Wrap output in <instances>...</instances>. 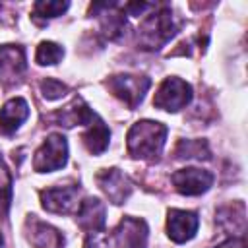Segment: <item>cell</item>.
<instances>
[{
    "mask_svg": "<svg viewBox=\"0 0 248 248\" xmlns=\"http://www.w3.org/2000/svg\"><path fill=\"white\" fill-rule=\"evenodd\" d=\"M215 248H246V240H244V236L229 238V240H225L223 244H219V246H215Z\"/></svg>",
    "mask_w": 248,
    "mask_h": 248,
    "instance_id": "cell-22",
    "label": "cell"
},
{
    "mask_svg": "<svg viewBox=\"0 0 248 248\" xmlns=\"http://www.w3.org/2000/svg\"><path fill=\"white\" fill-rule=\"evenodd\" d=\"M27 116H29V107H27L25 99H21V97L10 99L0 110V134L2 136L14 134Z\"/></svg>",
    "mask_w": 248,
    "mask_h": 248,
    "instance_id": "cell-13",
    "label": "cell"
},
{
    "mask_svg": "<svg viewBox=\"0 0 248 248\" xmlns=\"http://www.w3.org/2000/svg\"><path fill=\"white\" fill-rule=\"evenodd\" d=\"M0 248H2V236H0Z\"/></svg>",
    "mask_w": 248,
    "mask_h": 248,
    "instance_id": "cell-23",
    "label": "cell"
},
{
    "mask_svg": "<svg viewBox=\"0 0 248 248\" xmlns=\"http://www.w3.org/2000/svg\"><path fill=\"white\" fill-rule=\"evenodd\" d=\"M78 194L79 192L76 186H54V188H46L41 192V202L46 211L66 215L79 207L81 202H78Z\"/></svg>",
    "mask_w": 248,
    "mask_h": 248,
    "instance_id": "cell-7",
    "label": "cell"
},
{
    "mask_svg": "<svg viewBox=\"0 0 248 248\" xmlns=\"http://www.w3.org/2000/svg\"><path fill=\"white\" fill-rule=\"evenodd\" d=\"M56 122L60 124V126H66V128H70V126H76V124H91L93 120H95V112L89 108V105L83 101V99H79V97H76L70 105H66L62 110H58L56 114Z\"/></svg>",
    "mask_w": 248,
    "mask_h": 248,
    "instance_id": "cell-15",
    "label": "cell"
},
{
    "mask_svg": "<svg viewBox=\"0 0 248 248\" xmlns=\"http://www.w3.org/2000/svg\"><path fill=\"white\" fill-rule=\"evenodd\" d=\"M68 161V143L60 134H50L45 143L37 149L33 159V169L37 172H52L66 165Z\"/></svg>",
    "mask_w": 248,
    "mask_h": 248,
    "instance_id": "cell-4",
    "label": "cell"
},
{
    "mask_svg": "<svg viewBox=\"0 0 248 248\" xmlns=\"http://www.w3.org/2000/svg\"><path fill=\"white\" fill-rule=\"evenodd\" d=\"M165 138L167 126L153 120H140L126 136L128 153L136 159H155L165 145Z\"/></svg>",
    "mask_w": 248,
    "mask_h": 248,
    "instance_id": "cell-2",
    "label": "cell"
},
{
    "mask_svg": "<svg viewBox=\"0 0 248 248\" xmlns=\"http://www.w3.org/2000/svg\"><path fill=\"white\" fill-rule=\"evenodd\" d=\"M10 200H12V176L0 159V217L8 213Z\"/></svg>",
    "mask_w": 248,
    "mask_h": 248,
    "instance_id": "cell-19",
    "label": "cell"
},
{
    "mask_svg": "<svg viewBox=\"0 0 248 248\" xmlns=\"http://www.w3.org/2000/svg\"><path fill=\"white\" fill-rule=\"evenodd\" d=\"M149 85H151L149 78H145V76H128V74L112 76L107 81V87L112 91V95L118 97L122 103H126L128 108H136L141 103Z\"/></svg>",
    "mask_w": 248,
    "mask_h": 248,
    "instance_id": "cell-5",
    "label": "cell"
},
{
    "mask_svg": "<svg viewBox=\"0 0 248 248\" xmlns=\"http://www.w3.org/2000/svg\"><path fill=\"white\" fill-rule=\"evenodd\" d=\"M198 215L194 211H184V209H170L167 217V231L169 236L174 242H186L190 240L196 231H198Z\"/></svg>",
    "mask_w": 248,
    "mask_h": 248,
    "instance_id": "cell-9",
    "label": "cell"
},
{
    "mask_svg": "<svg viewBox=\"0 0 248 248\" xmlns=\"http://www.w3.org/2000/svg\"><path fill=\"white\" fill-rule=\"evenodd\" d=\"M97 184L101 186V190L107 194V198L112 203H122L132 192L130 180L118 169H107V170L99 172L97 174Z\"/></svg>",
    "mask_w": 248,
    "mask_h": 248,
    "instance_id": "cell-10",
    "label": "cell"
},
{
    "mask_svg": "<svg viewBox=\"0 0 248 248\" xmlns=\"http://www.w3.org/2000/svg\"><path fill=\"white\" fill-rule=\"evenodd\" d=\"M64 50L60 45L56 43H50V41H43L39 46H37V54H35V60L41 64V66H46V64H56L60 58H62Z\"/></svg>",
    "mask_w": 248,
    "mask_h": 248,
    "instance_id": "cell-18",
    "label": "cell"
},
{
    "mask_svg": "<svg viewBox=\"0 0 248 248\" xmlns=\"http://www.w3.org/2000/svg\"><path fill=\"white\" fill-rule=\"evenodd\" d=\"M176 159H209L205 141L202 140H180L174 149Z\"/></svg>",
    "mask_w": 248,
    "mask_h": 248,
    "instance_id": "cell-17",
    "label": "cell"
},
{
    "mask_svg": "<svg viewBox=\"0 0 248 248\" xmlns=\"http://www.w3.org/2000/svg\"><path fill=\"white\" fill-rule=\"evenodd\" d=\"M29 227V242L33 248H62L64 246V236L58 229L52 225H46L35 217L27 221Z\"/></svg>",
    "mask_w": 248,
    "mask_h": 248,
    "instance_id": "cell-12",
    "label": "cell"
},
{
    "mask_svg": "<svg viewBox=\"0 0 248 248\" xmlns=\"http://www.w3.org/2000/svg\"><path fill=\"white\" fill-rule=\"evenodd\" d=\"M147 240V225L141 219L124 217L118 227L105 232H89L83 248H145Z\"/></svg>",
    "mask_w": 248,
    "mask_h": 248,
    "instance_id": "cell-1",
    "label": "cell"
},
{
    "mask_svg": "<svg viewBox=\"0 0 248 248\" xmlns=\"http://www.w3.org/2000/svg\"><path fill=\"white\" fill-rule=\"evenodd\" d=\"M108 138H110V132H108L107 124L99 116H95V120L89 124L87 132L81 136V141L89 153L99 155L108 147Z\"/></svg>",
    "mask_w": 248,
    "mask_h": 248,
    "instance_id": "cell-16",
    "label": "cell"
},
{
    "mask_svg": "<svg viewBox=\"0 0 248 248\" xmlns=\"http://www.w3.org/2000/svg\"><path fill=\"white\" fill-rule=\"evenodd\" d=\"M78 223L83 231L97 232L105 227V203L97 198H87L78 207Z\"/></svg>",
    "mask_w": 248,
    "mask_h": 248,
    "instance_id": "cell-14",
    "label": "cell"
},
{
    "mask_svg": "<svg viewBox=\"0 0 248 248\" xmlns=\"http://www.w3.org/2000/svg\"><path fill=\"white\" fill-rule=\"evenodd\" d=\"M174 33H176V23L172 12L170 8L161 6L159 12L145 17L138 27V43L145 50H155L161 48Z\"/></svg>",
    "mask_w": 248,
    "mask_h": 248,
    "instance_id": "cell-3",
    "label": "cell"
},
{
    "mask_svg": "<svg viewBox=\"0 0 248 248\" xmlns=\"http://www.w3.org/2000/svg\"><path fill=\"white\" fill-rule=\"evenodd\" d=\"M190 101H192V87H190V83H186L180 78H167L159 85V89H157V93L153 97V107L176 112V110L184 108Z\"/></svg>",
    "mask_w": 248,
    "mask_h": 248,
    "instance_id": "cell-6",
    "label": "cell"
},
{
    "mask_svg": "<svg viewBox=\"0 0 248 248\" xmlns=\"http://www.w3.org/2000/svg\"><path fill=\"white\" fill-rule=\"evenodd\" d=\"M174 188L184 194V196H200L203 192L209 190L211 182H213V174L209 170H202V169H180L170 176Z\"/></svg>",
    "mask_w": 248,
    "mask_h": 248,
    "instance_id": "cell-8",
    "label": "cell"
},
{
    "mask_svg": "<svg viewBox=\"0 0 248 248\" xmlns=\"http://www.w3.org/2000/svg\"><path fill=\"white\" fill-rule=\"evenodd\" d=\"M25 70V54L21 46L4 45L0 46V81L12 83Z\"/></svg>",
    "mask_w": 248,
    "mask_h": 248,
    "instance_id": "cell-11",
    "label": "cell"
},
{
    "mask_svg": "<svg viewBox=\"0 0 248 248\" xmlns=\"http://www.w3.org/2000/svg\"><path fill=\"white\" fill-rule=\"evenodd\" d=\"M41 91H43V95L46 99L54 101V99H60L62 95H66L68 93V87L62 81L54 79V78H46V79L41 81Z\"/></svg>",
    "mask_w": 248,
    "mask_h": 248,
    "instance_id": "cell-21",
    "label": "cell"
},
{
    "mask_svg": "<svg viewBox=\"0 0 248 248\" xmlns=\"http://www.w3.org/2000/svg\"><path fill=\"white\" fill-rule=\"evenodd\" d=\"M68 2H37L33 4V14L35 17H43V19H52L62 16L68 10Z\"/></svg>",
    "mask_w": 248,
    "mask_h": 248,
    "instance_id": "cell-20",
    "label": "cell"
}]
</instances>
